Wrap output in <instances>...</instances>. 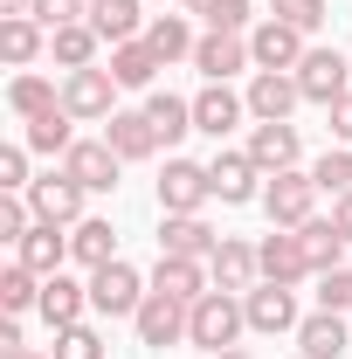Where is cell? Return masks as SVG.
<instances>
[{"label":"cell","mask_w":352,"mask_h":359,"mask_svg":"<svg viewBox=\"0 0 352 359\" xmlns=\"http://www.w3.org/2000/svg\"><path fill=\"white\" fill-rule=\"evenodd\" d=\"M249 332V311L235 290H208L194 311H187V346H208V353H228L235 339Z\"/></svg>","instance_id":"obj_1"},{"label":"cell","mask_w":352,"mask_h":359,"mask_svg":"<svg viewBox=\"0 0 352 359\" xmlns=\"http://www.w3.org/2000/svg\"><path fill=\"white\" fill-rule=\"evenodd\" d=\"M263 215H269V228H304L311 215H318V180L311 173H269V187H263Z\"/></svg>","instance_id":"obj_2"},{"label":"cell","mask_w":352,"mask_h":359,"mask_svg":"<svg viewBox=\"0 0 352 359\" xmlns=\"http://www.w3.org/2000/svg\"><path fill=\"white\" fill-rule=\"evenodd\" d=\"M138 304H145V276H138L132 263L90 269V311H104V318H138Z\"/></svg>","instance_id":"obj_3"},{"label":"cell","mask_w":352,"mask_h":359,"mask_svg":"<svg viewBox=\"0 0 352 359\" xmlns=\"http://www.w3.org/2000/svg\"><path fill=\"white\" fill-rule=\"evenodd\" d=\"M242 97H249V118H256V125H290V111L304 104V90H297L290 69H256Z\"/></svg>","instance_id":"obj_4"},{"label":"cell","mask_w":352,"mask_h":359,"mask_svg":"<svg viewBox=\"0 0 352 359\" xmlns=\"http://www.w3.org/2000/svg\"><path fill=\"white\" fill-rule=\"evenodd\" d=\"M208 201H215L208 166H194V159H166V173H159V215H201Z\"/></svg>","instance_id":"obj_5"},{"label":"cell","mask_w":352,"mask_h":359,"mask_svg":"<svg viewBox=\"0 0 352 359\" xmlns=\"http://www.w3.org/2000/svg\"><path fill=\"white\" fill-rule=\"evenodd\" d=\"M208 180H215V201H228V208H249V201H263V187H269V173L249 159V152H215Z\"/></svg>","instance_id":"obj_6"},{"label":"cell","mask_w":352,"mask_h":359,"mask_svg":"<svg viewBox=\"0 0 352 359\" xmlns=\"http://www.w3.org/2000/svg\"><path fill=\"white\" fill-rule=\"evenodd\" d=\"M28 208H35V222L76 228V222H83V187H76V180L55 166V173H42L35 187H28Z\"/></svg>","instance_id":"obj_7"},{"label":"cell","mask_w":352,"mask_h":359,"mask_svg":"<svg viewBox=\"0 0 352 359\" xmlns=\"http://www.w3.org/2000/svg\"><path fill=\"white\" fill-rule=\"evenodd\" d=\"M290 76H297V90H304V104H325V111H332V104L346 97V76H352V69H346L339 48H311Z\"/></svg>","instance_id":"obj_8"},{"label":"cell","mask_w":352,"mask_h":359,"mask_svg":"<svg viewBox=\"0 0 352 359\" xmlns=\"http://www.w3.org/2000/svg\"><path fill=\"white\" fill-rule=\"evenodd\" d=\"M111 97H118V76H111V69H69V76H62V111H69V118H97V125H104V118L118 111Z\"/></svg>","instance_id":"obj_9"},{"label":"cell","mask_w":352,"mask_h":359,"mask_svg":"<svg viewBox=\"0 0 352 359\" xmlns=\"http://www.w3.org/2000/svg\"><path fill=\"white\" fill-rule=\"evenodd\" d=\"M118 166H125V159L111 152V138H76L69 159H62V173L76 180L83 194H111V187H118Z\"/></svg>","instance_id":"obj_10"},{"label":"cell","mask_w":352,"mask_h":359,"mask_svg":"<svg viewBox=\"0 0 352 359\" xmlns=\"http://www.w3.org/2000/svg\"><path fill=\"white\" fill-rule=\"evenodd\" d=\"M242 311H249V332H263V339L297 332V325H304V318H297V290H290V283H256V290L242 297Z\"/></svg>","instance_id":"obj_11"},{"label":"cell","mask_w":352,"mask_h":359,"mask_svg":"<svg viewBox=\"0 0 352 359\" xmlns=\"http://www.w3.org/2000/svg\"><path fill=\"white\" fill-rule=\"evenodd\" d=\"M187 311L194 304H180V297H159V290H145V304H138V346H152V353H166V346H180L187 339Z\"/></svg>","instance_id":"obj_12"},{"label":"cell","mask_w":352,"mask_h":359,"mask_svg":"<svg viewBox=\"0 0 352 359\" xmlns=\"http://www.w3.org/2000/svg\"><path fill=\"white\" fill-rule=\"evenodd\" d=\"M249 55H256V69H297L311 48H304V35H297L290 21H276V14H269V21L249 28Z\"/></svg>","instance_id":"obj_13"},{"label":"cell","mask_w":352,"mask_h":359,"mask_svg":"<svg viewBox=\"0 0 352 359\" xmlns=\"http://www.w3.org/2000/svg\"><path fill=\"white\" fill-rule=\"evenodd\" d=\"M256 263H263V283H304V276H311L297 228H269L263 242H256Z\"/></svg>","instance_id":"obj_14"},{"label":"cell","mask_w":352,"mask_h":359,"mask_svg":"<svg viewBox=\"0 0 352 359\" xmlns=\"http://www.w3.org/2000/svg\"><path fill=\"white\" fill-rule=\"evenodd\" d=\"M256 55H249V35H221V28H208L201 42H194V69L208 76V83H228L235 69H249Z\"/></svg>","instance_id":"obj_15"},{"label":"cell","mask_w":352,"mask_h":359,"mask_svg":"<svg viewBox=\"0 0 352 359\" xmlns=\"http://www.w3.org/2000/svg\"><path fill=\"white\" fill-rule=\"evenodd\" d=\"M215 249H221V235L201 215H166L159 222V256H194V263H215Z\"/></svg>","instance_id":"obj_16"},{"label":"cell","mask_w":352,"mask_h":359,"mask_svg":"<svg viewBox=\"0 0 352 359\" xmlns=\"http://www.w3.org/2000/svg\"><path fill=\"white\" fill-rule=\"evenodd\" d=\"M242 118H249V97H235L228 83H208L194 97V132H208V138H228Z\"/></svg>","instance_id":"obj_17"},{"label":"cell","mask_w":352,"mask_h":359,"mask_svg":"<svg viewBox=\"0 0 352 359\" xmlns=\"http://www.w3.org/2000/svg\"><path fill=\"white\" fill-rule=\"evenodd\" d=\"M208 276H215V290L249 297V290H256V276H263V263H256V249H249V242L221 235V249H215V263H208Z\"/></svg>","instance_id":"obj_18"},{"label":"cell","mask_w":352,"mask_h":359,"mask_svg":"<svg viewBox=\"0 0 352 359\" xmlns=\"http://www.w3.org/2000/svg\"><path fill=\"white\" fill-rule=\"evenodd\" d=\"M152 290H159V297H180V304H201L215 283H208V263H194V256H159Z\"/></svg>","instance_id":"obj_19"},{"label":"cell","mask_w":352,"mask_h":359,"mask_svg":"<svg viewBox=\"0 0 352 359\" xmlns=\"http://www.w3.org/2000/svg\"><path fill=\"white\" fill-rule=\"evenodd\" d=\"M14 263H28L35 276H55V269L69 263V235H62L55 222H35L21 242H14Z\"/></svg>","instance_id":"obj_20"},{"label":"cell","mask_w":352,"mask_h":359,"mask_svg":"<svg viewBox=\"0 0 352 359\" xmlns=\"http://www.w3.org/2000/svg\"><path fill=\"white\" fill-rule=\"evenodd\" d=\"M35 311H42L55 332H62V325H83L90 283H76V276H62V269H55V276H42V304H35Z\"/></svg>","instance_id":"obj_21"},{"label":"cell","mask_w":352,"mask_h":359,"mask_svg":"<svg viewBox=\"0 0 352 359\" xmlns=\"http://www.w3.org/2000/svg\"><path fill=\"white\" fill-rule=\"evenodd\" d=\"M297 242H304V263H311V276H325V269H346V235H339V222L332 215H311L304 228H297Z\"/></svg>","instance_id":"obj_22"},{"label":"cell","mask_w":352,"mask_h":359,"mask_svg":"<svg viewBox=\"0 0 352 359\" xmlns=\"http://www.w3.org/2000/svg\"><path fill=\"white\" fill-rule=\"evenodd\" d=\"M104 138H111L118 159H152V152H159V132H152L145 111H111V118H104Z\"/></svg>","instance_id":"obj_23"},{"label":"cell","mask_w":352,"mask_h":359,"mask_svg":"<svg viewBox=\"0 0 352 359\" xmlns=\"http://www.w3.org/2000/svg\"><path fill=\"white\" fill-rule=\"evenodd\" d=\"M242 152H249L263 173H290V166H297V125H256Z\"/></svg>","instance_id":"obj_24"},{"label":"cell","mask_w":352,"mask_h":359,"mask_svg":"<svg viewBox=\"0 0 352 359\" xmlns=\"http://www.w3.org/2000/svg\"><path fill=\"white\" fill-rule=\"evenodd\" d=\"M69 263H83V269L118 263V228H111V222H97V215H83V222L69 228Z\"/></svg>","instance_id":"obj_25"},{"label":"cell","mask_w":352,"mask_h":359,"mask_svg":"<svg viewBox=\"0 0 352 359\" xmlns=\"http://www.w3.org/2000/svg\"><path fill=\"white\" fill-rule=\"evenodd\" d=\"M7 104H14L21 125H35V118H48V111H62V90L48 83V76H35V69H21V76L7 83Z\"/></svg>","instance_id":"obj_26"},{"label":"cell","mask_w":352,"mask_h":359,"mask_svg":"<svg viewBox=\"0 0 352 359\" xmlns=\"http://www.w3.org/2000/svg\"><path fill=\"white\" fill-rule=\"evenodd\" d=\"M297 353L304 359H339L346 353V311H311L297 325Z\"/></svg>","instance_id":"obj_27"},{"label":"cell","mask_w":352,"mask_h":359,"mask_svg":"<svg viewBox=\"0 0 352 359\" xmlns=\"http://www.w3.org/2000/svg\"><path fill=\"white\" fill-rule=\"evenodd\" d=\"M159 69H166V62L152 55V42H145V35L111 48V76H118V90H152V76H159Z\"/></svg>","instance_id":"obj_28"},{"label":"cell","mask_w":352,"mask_h":359,"mask_svg":"<svg viewBox=\"0 0 352 359\" xmlns=\"http://www.w3.org/2000/svg\"><path fill=\"white\" fill-rule=\"evenodd\" d=\"M145 118H152L159 145H180V138L194 132V97H173V90H152V97H145Z\"/></svg>","instance_id":"obj_29"},{"label":"cell","mask_w":352,"mask_h":359,"mask_svg":"<svg viewBox=\"0 0 352 359\" xmlns=\"http://www.w3.org/2000/svg\"><path fill=\"white\" fill-rule=\"evenodd\" d=\"M90 28L104 35V42H138V28H145V14H138V0H90Z\"/></svg>","instance_id":"obj_30"},{"label":"cell","mask_w":352,"mask_h":359,"mask_svg":"<svg viewBox=\"0 0 352 359\" xmlns=\"http://www.w3.org/2000/svg\"><path fill=\"white\" fill-rule=\"evenodd\" d=\"M97 42H104V35H97L90 21H69V28L48 35V55H55L62 69H97Z\"/></svg>","instance_id":"obj_31"},{"label":"cell","mask_w":352,"mask_h":359,"mask_svg":"<svg viewBox=\"0 0 352 359\" xmlns=\"http://www.w3.org/2000/svg\"><path fill=\"white\" fill-rule=\"evenodd\" d=\"M0 55H7L14 69H28V62L42 55V21H35V14H0Z\"/></svg>","instance_id":"obj_32"},{"label":"cell","mask_w":352,"mask_h":359,"mask_svg":"<svg viewBox=\"0 0 352 359\" xmlns=\"http://www.w3.org/2000/svg\"><path fill=\"white\" fill-rule=\"evenodd\" d=\"M145 42H152V55H159V62H180V55H194V42H201V35L187 28V14H152V21H145Z\"/></svg>","instance_id":"obj_33"},{"label":"cell","mask_w":352,"mask_h":359,"mask_svg":"<svg viewBox=\"0 0 352 359\" xmlns=\"http://www.w3.org/2000/svg\"><path fill=\"white\" fill-rule=\"evenodd\" d=\"M35 304H42V276H35L28 263H7L0 269V311L21 318V311H35Z\"/></svg>","instance_id":"obj_34"},{"label":"cell","mask_w":352,"mask_h":359,"mask_svg":"<svg viewBox=\"0 0 352 359\" xmlns=\"http://www.w3.org/2000/svg\"><path fill=\"white\" fill-rule=\"evenodd\" d=\"M69 111H48V118H35L28 125V152H48V159H69Z\"/></svg>","instance_id":"obj_35"},{"label":"cell","mask_w":352,"mask_h":359,"mask_svg":"<svg viewBox=\"0 0 352 359\" xmlns=\"http://www.w3.org/2000/svg\"><path fill=\"white\" fill-rule=\"evenodd\" d=\"M269 14H276V21H290L297 35H318V28L332 21V7H325V0H269Z\"/></svg>","instance_id":"obj_36"},{"label":"cell","mask_w":352,"mask_h":359,"mask_svg":"<svg viewBox=\"0 0 352 359\" xmlns=\"http://www.w3.org/2000/svg\"><path fill=\"white\" fill-rule=\"evenodd\" d=\"M55 359H104V332L97 325H62L55 332Z\"/></svg>","instance_id":"obj_37"},{"label":"cell","mask_w":352,"mask_h":359,"mask_svg":"<svg viewBox=\"0 0 352 359\" xmlns=\"http://www.w3.org/2000/svg\"><path fill=\"white\" fill-rule=\"evenodd\" d=\"M311 180H318V194H352V152H325L318 166H311Z\"/></svg>","instance_id":"obj_38"},{"label":"cell","mask_w":352,"mask_h":359,"mask_svg":"<svg viewBox=\"0 0 352 359\" xmlns=\"http://www.w3.org/2000/svg\"><path fill=\"white\" fill-rule=\"evenodd\" d=\"M208 28H221V35H249L256 28V14H249V0H208V14H201Z\"/></svg>","instance_id":"obj_39"},{"label":"cell","mask_w":352,"mask_h":359,"mask_svg":"<svg viewBox=\"0 0 352 359\" xmlns=\"http://www.w3.org/2000/svg\"><path fill=\"white\" fill-rule=\"evenodd\" d=\"M35 228V208H28V194H0V242H21Z\"/></svg>","instance_id":"obj_40"},{"label":"cell","mask_w":352,"mask_h":359,"mask_svg":"<svg viewBox=\"0 0 352 359\" xmlns=\"http://www.w3.org/2000/svg\"><path fill=\"white\" fill-rule=\"evenodd\" d=\"M28 145H0V194H28Z\"/></svg>","instance_id":"obj_41"},{"label":"cell","mask_w":352,"mask_h":359,"mask_svg":"<svg viewBox=\"0 0 352 359\" xmlns=\"http://www.w3.org/2000/svg\"><path fill=\"white\" fill-rule=\"evenodd\" d=\"M318 311H352V269H325L318 276Z\"/></svg>","instance_id":"obj_42"},{"label":"cell","mask_w":352,"mask_h":359,"mask_svg":"<svg viewBox=\"0 0 352 359\" xmlns=\"http://www.w3.org/2000/svg\"><path fill=\"white\" fill-rule=\"evenodd\" d=\"M28 14H35V21H42L48 35H55V28H69V21H83V14H90V0H35Z\"/></svg>","instance_id":"obj_43"},{"label":"cell","mask_w":352,"mask_h":359,"mask_svg":"<svg viewBox=\"0 0 352 359\" xmlns=\"http://www.w3.org/2000/svg\"><path fill=\"white\" fill-rule=\"evenodd\" d=\"M332 138H339V145H352V90L332 104Z\"/></svg>","instance_id":"obj_44"},{"label":"cell","mask_w":352,"mask_h":359,"mask_svg":"<svg viewBox=\"0 0 352 359\" xmlns=\"http://www.w3.org/2000/svg\"><path fill=\"white\" fill-rule=\"evenodd\" d=\"M21 346H28V339H21V318H7V325H0V359L21 353Z\"/></svg>","instance_id":"obj_45"},{"label":"cell","mask_w":352,"mask_h":359,"mask_svg":"<svg viewBox=\"0 0 352 359\" xmlns=\"http://www.w3.org/2000/svg\"><path fill=\"white\" fill-rule=\"evenodd\" d=\"M332 222H339V235L352 242V194H339V201H332Z\"/></svg>","instance_id":"obj_46"},{"label":"cell","mask_w":352,"mask_h":359,"mask_svg":"<svg viewBox=\"0 0 352 359\" xmlns=\"http://www.w3.org/2000/svg\"><path fill=\"white\" fill-rule=\"evenodd\" d=\"M28 7H35V0H0V14H28Z\"/></svg>","instance_id":"obj_47"},{"label":"cell","mask_w":352,"mask_h":359,"mask_svg":"<svg viewBox=\"0 0 352 359\" xmlns=\"http://www.w3.org/2000/svg\"><path fill=\"white\" fill-rule=\"evenodd\" d=\"M7 359H55V353H35V346H21V353H7Z\"/></svg>","instance_id":"obj_48"},{"label":"cell","mask_w":352,"mask_h":359,"mask_svg":"<svg viewBox=\"0 0 352 359\" xmlns=\"http://www.w3.org/2000/svg\"><path fill=\"white\" fill-rule=\"evenodd\" d=\"M215 359H256V353H242V346H228V353H215Z\"/></svg>","instance_id":"obj_49"},{"label":"cell","mask_w":352,"mask_h":359,"mask_svg":"<svg viewBox=\"0 0 352 359\" xmlns=\"http://www.w3.org/2000/svg\"><path fill=\"white\" fill-rule=\"evenodd\" d=\"M187 14H208V0H187Z\"/></svg>","instance_id":"obj_50"}]
</instances>
